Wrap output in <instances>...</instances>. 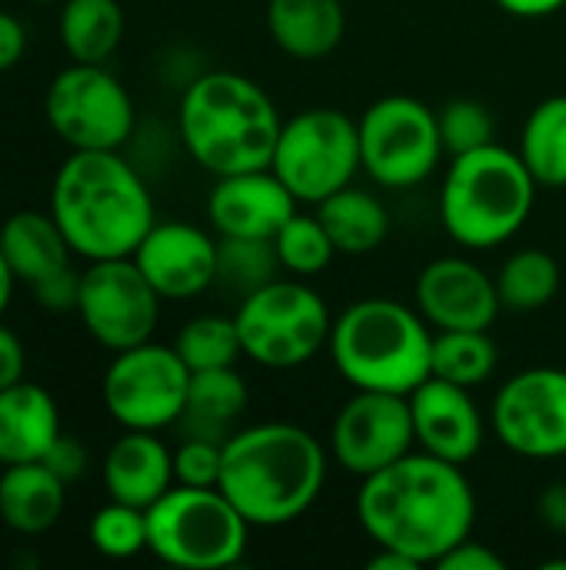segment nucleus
Instances as JSON below:
<instances>
[{
  "mask_svg": "<svg viewBox=\"0 0 566 570\" xmlns=\"http://www.w3.org/2000/svg\"><path fill=\"white\" fill-rule=\"evenodd\" d=\"M564 464H566V458H564Z\"/></svg>",
  "mask_w": 566,
  "mask_h": 570,
  "instance_id": "obj_47",
  "label": "nucleus"
},
{
  "mask_svg": "<svg viewBox=\"0 0 566 570\" xmlns=\"http://www.w3.org/2000/svg\"><path fill=\"white\" fill-rule=\"evenodd\" d=\"M177 127L187 154L214 177L270 167L280 114L270 94L244 73H200L180 97Z\"/></svg>",
  "mask_w": 566,
  "mask_h": 570,
  "instance_id": "obj_4",
  "label": "nucleus"
},
{
  "mask_svg": "<svg viewBox=\"0 0 566 570\" xmlns=\"http://www.w3.org/2000/svg\"><path fill=\"white\" fill-rule=\"evenodd\" d=\"M90 544L110 561H130L147 551V511L110 501L90 518Z\"/></svg>",
  "mask_w": 566,
  "mask_h": 570,
  "instance_id": "obj_34",
  "label": "nucleus"
},
{
  "mask_svg": "<svg viewBox=\"0 0 566 570\" xmlns=\"http://www.w3.org/2000/svg\"><path fill=\"white\" fill-rule=\"evenodd\" d=\"M67 508V484L43 464H10L0 474V521L23 538L47 534Z\"/></svg>",
  "mask_w": 566,
  "mask_h": 570,
  "instance_id": "obj_22",
  "label": "nucleus"
},
{
  "mask_svg": "<svg viewBox=\"0 0 566 570\" xmlns=\"http://www.w3.org/2000/svg\"><path fill=\"white\" fill-rule=\"evenodd\" d=\"M537 180L517 150L500 144L457 154L440 184V224L467 250H494L527 224Z\"/></svg>",
  "mask_w": 566,
  "mask_h": 570,
  "instance_id": "obj_6",
  "label": "nucleus"
},
{
  "mask_svg": "<svg viewBox=\"0 0 566 570\" xmlns=\"http://www.w3.org/2000/svg\"><path fill=\"white\" fill-rule=\"evenodd\" d=\"M43 114L70 150H120L137 127L127 87L103 63L63 67L47 87Z\"/></svg>",
  "mask_w": 566,
  "mask_h": 570,
  "instance_id": "obj_11",
  "label": "nucleus"
},
{
  "mask_svg": "<svg viewBox=\"0 0 566 570\" xmlns=\"http://www.w3.org/2000/svg\"><path fill=\"white\" fill-rule=\"evenodd\" d=\"M224 468V441L217 438H187L173 451V478L187 488H217Z\"/></svg>",
  "mask_w": 566,
  "mask_h": 570,
  "instance_id": "obj_36",
  "label": "nucleus"
},
{
  "mask_svg": "<svg viewBox=\"0 0 566 570\" xmlns=\"http://www.w3.org/2000/svg\"><path fill=\"white\" fill-rule=\"evenodd\" d=\"M360 130V167L387 190H410L424 184L444 150L437 114L407 94H387L374 100L357 120Z\"/></svg>",
  "mask_w": 566,
  "mask_h": 570,
  "instance_id": "obj_10",
  "label": "nucleus"
},
{
  "mask_svg": "<svg viewBox=\"0 0 566 570\" xmlns=\"http://www.w3.org/2000/svg\"><path fill=\"white\" fill-rule=\"evenodd\" d=\"M247 407V381L234 367H214V371H197L190 377V397L183 421H190L193 434L200 438H217L230 421L240 417Z\"/></svg>",
  "mask_w": 566,
  "mask_h": 570,
  "instance_id": "obj_29",
  "label": "nucleus"
},
{
  "mask_svg": "<svg viewBox=\"0 0 566 570\" xmlns=\"http://www.w3.org/2000/svg\"><path fill=\"white\" fill-rule=\"evenodd\" d=\"M494 438L530 461L566 458V371L527 367L490 404Z\"/></svg>",
  "mask_w": 566,
  "mask_h": 570,
  "instance_id": "obj_14",
  "label": "nucleus"
},
{
  "mask_svg": "<svg viewBox=\"0 0 566 570\" xmlns=\"http://www.w3.org/2000/svg\"><path fill=\"white\" fill-rule=\"evenodd\" d=\"M407 401H410L414 438L420 451L460 468L480 454L484 414L470 397V387L430 374L417 391L407 394Z\"/></svg>",
  "mask_w": 566,
  "mask_h": 570,
  "instance_id": "obj_19",
  "label": "nucleus"
},
{
  "mask_svg": "<svg viewBox=\"0 0 566 570\" xmlns=\"http://www.w3.org/2000/svg\"><path fill=\"white\" fill-rule=\"evenodd\" d=\"M173 347L193 374L214 371V367H234L237 357L244 354L237 321L217 317V314H200V317L187 321L180 327Z\"/></svg>",
  "mask_w": 566,
  "mask_h": 570,
  "instance_id": "obj_31",
  "label": "nucleus"
},
{
  "mask_svg": "<svg viewBox=\"0 0 566 570\" xmlns=\"http://www.w3.org/2000/svg\"><path fill=\"white\" fill-rule=\"evenodd\" d=\"M327 481L324 444L297 424L270 421L234 431L224 441L220 491L250 528H284L300 521Z\"/></svg>",
  "mask_w": 566,
  "mask_h": 570,
  "instance_id": "obj_3",
  "label": "nucleus"
},
{
  "mask_svg": "<svg viewBox=\"0 0 566 570\" xmlns=\"http://www.w3.org/2000/svg\"><path fill=\"white\" fill-rule=\"evenodd\" d=\"M270 170L300 204H320L354 184L360 167L357 120L337 107H310L284 120Z\"/></svg>",
  "mask_w": 566,
  "mask_h": 570,
  "instance_id": "obj_9",
  "label": "nucleus"
},
{
  "mask_svg": "<svg viewBox=\"0 0 566 570\" xmlns=\"http://www.w3.org/2000/svg\"><path fill=\"white\" fill-rule=\"evenodd\" d=\"M173 484V451L157 438V431H123V438L110 444L103 458V488L110 501L147 511Z\"/></svg>",
  "mask_w": 566,
  "mask_h": 570,
  "instance_id": "obj_20",
  "label": "nucleus"
},
{
  "mask_svg": "<svg viewBox=\"0 0 566 570\" xmlns=\"http://www.w3.org/2000/svg\"><path fill=\"white\" fill-rule=\"evenodd\" d=\"M500 10H507L510 17H524V20H537V17H550L557 10H564L566 0H494Z\"/></svg>",
  "mask_w": 566,
  "mask_h": 570,
  "instance_id": "obj_43",
  "label": "nucleus"
},
{
  "mask_svg": "<svg viewBox=\"0 0 566 570\" xmlns=\"http://www.w3.org/2000/svg\"><path fill=\"white\" fill-rule=\"evenodd\" d=\"M37 3H50V0H37Z\"/></svg>",
  "mask_w": 566,
  "mask_h": 570,
  "instance_id": "obj_46",
  "label": "nucleus"
},
{
  "mask_svg": "<svg viewBox=\"0 0 566 570\" xmlns=\"http://www.w3.org/2000/svg\"><path fill=\"white\" fill-rule=\"evenodd\" d=\"M267 27L274 43L297 60H320L347 33L344 0H270Z\"/></svg>",
  "mask_w": 566,
  "mask_h": 570,
  "instance_id": "obj_23",
  "label": "nucleus"
},
{
  "mask_svg": "<svg viewBox=\"0 0 566 570\" xmlns=\"http://www.w3.org/2000/svg\"><path fill=\"white\" fill-rule=\"evenodd\" d=\"M123 7L117 0H67L60 7V47L77 63H103L123 40Z\"/></svg>",
  "mask_w": 566,
  "mask_h": 570,
  "instance_id": "obj_26",
  "label": "nucleus"
},
{
  "mask_svg": "<svg viewBox=\"0 0 566 570\" xmlns=\"http://www.w3.org/2000/svg\"><path fill=\"white\" fill-rule=\"evenodd\" d=\"M133 264L163 301H190L217 284L220 244L197 224L157 220L137 244Z\"/></svg>",
  "mask_w": 566,
  "mask_h": 570,
  "instance_id": "obj_16",
  "label": "nucleus"
},
{
  "mask_svg": "<svg viewBox=\"0 0 566 570\" xmlns=\"http://www.w3.org/2000/svg\"><path fill=\"white\" fill-rule=\"evenodd\" d=\"M297 197L270 170H244L217 177L207 197V220L220 237L274 240L277 230L297 214Z\"/></svg>",
  "mask_w": 566,
  "mask_h": 570,
  "instance_id": "obj_18",
  "label": "nucleus"
},
{
  "mask_svg": "<svg viewBox=\"0 0 566 570\" xmlns=\"http://www.w3.org/2000/svg\"><path fill=\"white\" fill-rule=\"evenodd\" d=\"M13 284H17V277H13V271H10V264H7V257L0 250V317H3V311H7V304L13 297Z\"/></svg>",
  "mask_w": 566,
  "mask_h": 570,
  "instance_id": "obj_45",
  "label": "nucleus"
},
{
  "mask_svg": "<svg viewBox=\"0 0 566 570\" xmlns=\"http://www.w3.org/2000/svg\"><path fill=\"white\" fill-rule=\"evenodd\" d=\"M160 294L150 287L133 257L90 261L80 274L77 314L83 331L107 351L147 344L160 321Z\"/></svg>",
  "mask_w": 566,
  "mask_h": 570,
  "instance_id": "obj_13",
  "label": "nucleus"
},
{
  "mask_svg": "<svg viewBox=\"0 0 566 570\" xmlns=\"http://www.w3.org/2000/svg\"><path fill=\"white\" fill-rule=\"evenodd\" d=\"M193 371L177 347L137 344L120 351L103 374V407L123 431H167L183 421Z\"/></svg>",
  "mask_w": 566,
  "mask_h": 570,
  "instance_id": "obj_12",
  "label": "nucleus"
},
{
  "mask_svg": "<svg viewBox=\"0 0 566 570\" xmlns=\"http://www.w3.org/2000/svg\"><path fill=\"white\" fill-rule=\"evenodd\" d=\"M23 371H27L23 344H20V337L7 324H0V391L20 384L23 381Z\"/></svg>",
  "mask_w": 566,
  "mask_h": 570,
  "instance_id": "obj_40",
  "label": "nucleus"
},
{
  "mask_svg": "<svg viewBox=\"0 0 566 570\" xmlns=\"http://www.w3.org/2000/svg\"><path fill=\"white\" fill-rule=\"evenodd\" d=\"M37 304L43 311H53V314H67V311H77V297H80V271H73V264L40 284L30 287Z\"/></svg>",
  "mask_w": 566,
  "mask_h": 570,
  "instance_id": "obj_37",
  "label": "nucleus"
},
{
  "mask_svg": "<svg viewBox=\"0 0 566 570\" xmlns=\"http://www.w3.org/2000/svg\"><path fill=\"white\" fill-rule=\"evenodd\" d=\"M50 214L83 261L133 257L157 224L150 190L120 150H70L50 187Z\"/></svg>",
  "mask_w": 566,
  "mask_h": 570,
  "instance_id": "obj_2",
  "label": "nucleus"
},
{
  "mask_svg": "<svg viewBox=\"0 0 566 570\" xmlns=\"http://www.w3.org/2000/svg\"><path fill=\"white\" fill-rule=\"evenodd\" d=\"M327 351L337 374L354 391L407 397L430 377L434 334L417 307L390 297H367L334 321Z\"/></svg>",
  "mask_w": 566,
  "mask_h": 570,
  "instance_id": "obj_5",
  "label": "nucleus"
},
{
  "mask_svg": "<svg viewBox=\"0 0 566 570\" xmlns=\"http://www.w3.org/2000/svg\"><path fill=\"white\" fill-rule=\"evenodd\" d=\"M43 464H47L63 484H73V481H80V478L87 474L90 458H87V448H83L77 438L60 434V438L50 444V451L43 454Z\"/></svg>",
  "mask_w": 566,
  "mask_h": 570,
  "instance_id": "obj_38",
  "label": "nucleus"
},
{
  "mask_svg": "<svg viewBox=\"0 0 566 570\" xmlns=\"http://www.w3.org/2000/svg\"><path fill=\"white\" fill-rule=\"evenodd\" d=\"M434 568L440 570H504V558L497 551H490L487 544L467 538L457 548H450Z\"/></svg>",
  "mask_w": 566,
  "mask_h": 570,
  "instance_id": "obj_39",
  "label": "nucleus"
},
{
  "mask_svg": "<svg viewBox=\"0 0 566 570\" xmlns=\"http://www.w3.org/2000/svg\"><path fill=\"white\" fill-rule=\"evenodd\" d=\"M370 570H420L417 561H410L407 554L400 551H390V548H377V554L370 558Z\"/></svg>",
  "mask_w": 566,
  "mask_h": 570,
  "instance_id": "obj_44",
  "label": "nucleus"
},
{
  "mask_svg": "<svg viewBox=\"0 0 566 570\" xmlns=\"http://www.w3.org/2000/svg\"><path fill=\"white\" fill-rule=\"evenodd\" d=\"M437 124H440V140H444V150L450 157L457 154H470L477 147H487L494 144V134H497V124L490 117V110L477 100H450L440 114H437Z\"/></svg>",
  "mask_w": 566,
  "mask_h": 570,
  "instance_id": "obj_35",
  "label": "nucleus"
},
{
  "mask_svg": "<svg viewBox=\"0 0 566 570\" xmlns=\"http://www.w3.org/2000/svg\"><path fill=\"white\" fill-rule=\"evenodd\" d=\"M247 541L250 524L220 488L173 484L147 508V551L170 568H234Z\"/></svg>",
  "mask_w": 566,
  "mask_h": 570,
  "instance_id": "obj_7",
  "label": "nucleus"
},
{
  "mask_svg": "<svg viewBox=\"0 0 566 570\" xmlns=\"http://www.w3.org/2000/svg\"><path fill=\"white\" fill-rule=\"evenodd\" d=\"M57 401L40 384H13L0 391V464L43 461L50 444L60 438Z\"/></svg>",
  "mask_w": 566,
  "mask_h": 570,
  "instance_id": "obj_21",
  "label": "nucleus"
},
{
  "mask_svg": "<svg viewBox=\"0 0 566 570\" xmlns=\"http://www.w3.org/2000/svg\"><path fill=\"white\" fill-rule=\"evenodd\" d=\"M417 448L410 401L404 394L354 391L334 417L330 458L354 478H370Z\"/></svg>",
  "mask_w": 566,
  "mask_h": 570,
  "instance_id": "obj_15",
  "label": "nucleus"
},
{
  "mask_svg": "<svg viewBox=\"0 0 566 570\" xmlns=\"http://www.w3.org/2000/svg\"><path fill=\"white\" fill-rule=\"evenodd\" d=\"M494 281H497L500 304L507 311L534 314V311L547 307L557 297V291H560V264L547 250L524 247V250L510 254L500 264Z\"/></svg>",
  "mask_w": 566,
  "mask_h": 570,
  "instance_id": "obj_28",
  "label": "nucleus"
},
{
  "mask_svg": "<svg viewBox=\"0 0 566 570\" xmlns=\"http://www.w3.org/2000/svg\"><path fill=\"white\" fill-rule=\"evenodd\" d=\"M537 514L554 534H566V478L544 488V494L537 498Z\"/></svg>",
  "mask_w": 566,
  "mask_h": 570,
  "instance_id": "obj_42",
  "label": "nucleus"
},
{
  "mask_svg": "<svg viewBox=\"0 0 566 570\" xmlns=\"http://www.w3.org/2000/svg\"><path fill=\"white\" fill-rule=\"evenodd\" d=\"M27 50V30L23 23L10 13V10H0V73L17 67L20 57Z\"/></svg>",
  "mask_w": 566,
  "mask_h": 570,
  "instance_id": "obj_41",
  "label": "nucleus"
},
{
  "mask_svg": "<svg viewBox=\"0 0 566 570\" xmlns=\"http://www.w3.org/2000/svg\"><path fill=\"white\" fill-rule=\"evenodd\" d=\"M517 154L540 187H566V97H547L530 110Z\"/></svg>",
  "mask_w": 566,
  "mask_h": 570,
  "instance_id": "obj_27",
  "label": "nucleus"
},
{
  "mask_svg": "<svg viewBox=\"0 0 566 570\" xmlns=\"http://www.w3.org/2000/svg\"><path fill=\"white\" fill-rule=\"evenodd\" d=\"M0 250L17 281L27 287L60 274L70 267V244L53 220V214L40 210H17L0 224Z\"/></svg>",
  "mask_w": 566,
  "mask_h": 570,
  "instance_id": "obj_24",
  "label": "nucleus"
},
{
  "mask_svg": "<svg viewBox=\"0 0 566 570\" xmlns=\"http://www.w3.org/2000/svg\"><path fill=\"white\" fill-rule=\"evenodd\" d=\"M234 321L244 357L270 371L310 364L330 344L334 331L324 297L314 287L287 277H274L270 284L240 297Z\"/></svg>",
  "mask_w": 566,
  "mask_h": 570,
  "instance_id": "obj_8",
  "label": "nucleus"
},
{
  "mask_svg": "<svg viewBox=\"0 0 566 570\" xmlns=\"http://www.w3.org/2000/svg\"><path fill=\"white\" fill-rule=\"evenodd\" d=\"M274 250L280 257V267L294 277H314L330 267L337 257V247L330 234L324 230L320 217L314 214H294L274 237Z\"/></svg>",
  "mask_w": 566,
  "mask_h": 570,
  "instance_id": "obj_32",
  "label": "nucleus"
},
{
  "mask_svg": "<svg viewBox=\"0 0 566 570\" xmlns=\"http://www.w3.org/2000/svg\"><path fill=\"white\" fill-rule=\"evenodd\" d=\"M414 307L434 331H487L504 304L497 281L480 264L437 257L414 284Z\"/></svg>",
  "mask_w": 566,
  "mask_h": 570,
  "instance_id": "obj_17",
  "label": "nucleus"
},
{
  "mask_svg": "<svg viewBox=\"0 0 566 570\" xmlns=\"http://www.w3.org/2000/svg\"><path fill=\"white\" fill-rule=\"evenodd\" d=\"M280 257L274 250V240H240V237H220V264H217V284H227L237 294H250L264 284H270L280 274Z\"/></svg>",
  "mask_w": 566,
  "mask_h": 570,
  "instance_id": "obj_33",
  "label": "nucleus"
},
{
  "mask_svg": "<svg viewBox=\"0 0 566 570\" xmlns=\"http://www.w3.org/2000/svg\"><path fill=\"white\" fill-rule=\"evenodd\" d=\"M357 518L377 548L400 551L430 568L470 538L477 498L460 464L410 451L360 481Z\"/></svg>",
  "mask_w": 566,
  "mask_h": 570,
  "instance_id": "obj_1",
  "label": "nucleus"
},
{
  "mask_svg": "<svg viewBox=\"0 0 566 570\" xmlns=\"http://www.w3.org/2000/svg\"><path fill=\"white\" fill-rule=\"evenodd\" d=\"M497 344L487 331H434L430 374L460 387H480L497 371Z\"/></svg>",
  "mask_w": 566,
  "mask_h": 570,
  "instance_id": "obj_30",
  "label": "nucleus"
},
{
  "mask_svg": "<svg viewBox=\"0 0 566 570\" xmlns=\"http://www.w3.org/2000/svg\"><path fill=\"white\" fill-rule=\"evenodd\" d=\"M317 217H320L324 230L330 234L337 254H347V257H364V254L377 250L390 230L387 207L370 190H360L354 184L330 194L327 200H320Z\"/></svg>",
  "mask_w": 566,
  "mask_h": 570,
  "instance_id": "obj_25",
  "label": "nucleus"
}]
</instances>
